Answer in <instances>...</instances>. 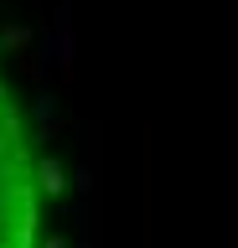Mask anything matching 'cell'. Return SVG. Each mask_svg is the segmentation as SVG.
I'll use <instances>...</instances> for the list:
<instances>
[{
	"label": "cell",
	"instance_id": "1",
	"mask_svg": "<svg viewBox=\"0 0 238 248\" xmlns=\"http://www.w3.org/2000/svg\"><path fill=\"white\" fill-rule=\"evenodd\" d=\"M0 248H42L36 145L5 78H0Z\"/></svg>",
	"mask_w": 238,
	"mask_h": 248
}]
</instances>
